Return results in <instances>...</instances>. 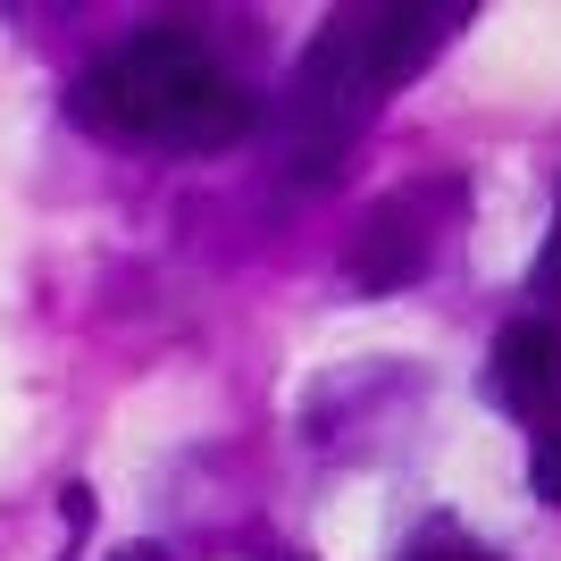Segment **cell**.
<instances>
[{
    "instance_id": "cell-1",
    "label": "cell",
    "mask_w": 561,
    "mask_h": 561,
    "mask_svg": "<svg viewBox=\"0 0 561 561\" xmlns=\"http://www.w3.org/2000/svg\"><path fill=\"white\" fill-rule=\"evenodd\" d=\"M453 25H461V9H352V18H335L302 50V68H294V93H285V160L302 168V176L310 168L328 176L335 151L386 110L394 84H411L436 59V43H445Z\"/></svg>"
},
{
    "instance_id": "cell-2",
    "label": "cell",
    "mask_w": 561,
    "mask_h": 561,
    "mask_svg": "<svg viewBox=\"0 0 561 561\" xmlns=\"http://www.w3.org/2000/svg\"><path fill=\"white\" fill-rule=\"evenodd\" d=\"M76 110L101 135L168 142V151H218V142H234L252 126V93L185 34H135L126 50H110L84 76Z\"/></svg>"
},
{
    "instance_id": "cell-3",
    "label": "cell",
    "mask_w": 561,
    "mask_h": 561,
    "mask_svg": "<svg viewBox=\"0 0 561 561\" xmlns=\"http://www.w3.org/2000/svg\"><path fill=\"white\" fill-rule=\"evenodd\" d=\"M486 394H494V411H512V420H528V427L561 420V328L553 319H519V328L494 335Z\"/></svg>"
},
{
    "instance_id": "cell-4",
    "label": "cell",
    "mask_w": 561,
    "mask_h": 561,
    "mask_svg": "<svg viewBox=\"0 0 561 561\" xmlns=\"http://www.w3.org/2000/svg\"><path fill=\"white\" fill-rule=\"evenodd\" d=\"M411 210H420V193H402V202H386V210L360 227V243H352V285H369V294H386V285L420 277L427 260V227H411Z\"/></svg>"
},
{
    "instance_id": "cell-5",
    "label": "cell",
    "mask_w": 561,
    "mask_h": 561,
    "mask_svg": "<svg viewBox=\"0 0 561 561\" xmlns=\"http://www.w3.org/2000/svg\"><path fill=\"white\" fill-rule=\"evenodd\" d=\"M411 561H494V553H486V545H469V537H453V528H445V537H427V545H420Z\"/></svg>"
},
{
    "instance_id": "cell-6",
    "label": "cell",
    "mask_w": 561,
    "mask_h": 561,
    "mask_svg": "<svg viewBox=\"0 0 561 561\" xmlns=\"http://www.w3.org/2000/svg\"><path fill=\"white\" fill-rule=\"evenodd\" d=\"M537 294L561 302V210H553V234H545V260H537Z\"/></svg>"
},
{
    "instance_id": "cell-7",
    "label": "cell",
    "mask_w": 561,
    "mask_h": 561,
    "mask_svg": "<svg viewBox=\"0 0 561 561\" xmlns=\"http://www.w3.org/2000/svg\"><path fill=\"white\" fill-rule=\"evenodd\" d=\"M537 494H545V503H561V427L537 445Z\"/></svg>"
},
{
    "instance_id": "cell-8",
    "label": "cell",
    "mask_w": 561,
    "mask_h": 561,
    "mask_svg": "<svg viewBox=\"0 0 561 561\" xmlns=\"http://www.w3.org/2000/svg\"><path fill=\"white\" fill-rule=\"evenodd\" d=\"M110 561H168V553H160V545H117Z\"/></svg>"
}]
</instances>
